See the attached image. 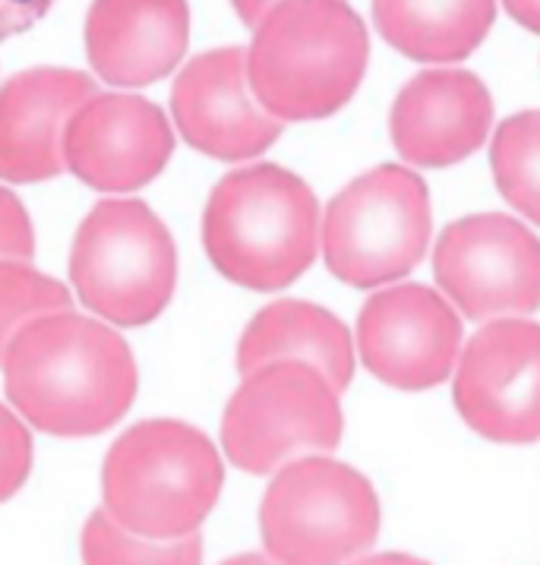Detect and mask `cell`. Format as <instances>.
Segmentation results:
<instances>
[{"mask_svg":"<svg viewBox=\"0 0 540 565\" xmlns=\"http://www.w3.org/2000/svg\"><path fill=\"white\" fill-rule=\"evenodd\" d=\"M3 388L35 430L83 439L112 430L136 398V361L114 329L73 310L32 319L3 354Z\"/></svg>","mask_w":540,"mask_h":565,"instance_id":"6da1fadb","label":"cell"},{"mask_svg":"<svg viewBox=\"0 0 540 565\" xmlns=\"http://www.w3.org/2000/svg\"><path fill=\"white\" fill-rule=\"evenodd\" d=\"M370 35L348 0H282L253 29L247 76L275 120H326L363 83Z\"/></svg>","mask_w":540,"mask_h":565,"instance_id":"7a4b0ae2","label":"cell"},{"mask_svg":"<svg viewBox=\"0 0 540 565\" xmlns=\"http://www.w3.org/2000/svg\"><path fill=\"white\" fill-rule=\"evenodd\" d=\"M203 247L227 281L247 291H282L314 266L319 203L278 164H244L209 193Z\"/></svg>","mask_w":540,"mask_h":565,"instance_id":"3957f363","label":"cell"},{"mask_svg":"<svg viewBox=\"0 0 540 565\" xmlns=\"http://www.w3.org/2000/svg\"><path fill=\"white\" fill-rule=\"evenodd\" d=\"M225 483L219 449L183 420H142L112 446L102 471L105 512L149 541L200 531Z\"/></svg>","mask_w":540,"mask_h":565,"instance_id":"277c9868","label":"cell"},{"mask_svg":"<svg viewBox=\"0 0 540 565\" xmlns=\"http://www.w3.org/2000/svg\"><path fill=\"white\" fill-rule=\"evenodd\" d=\"M70 281L89 313L136 329L161 317L171 303L178 247L146 203L105 200L73 237Z\"/></svg>","mask_w":540,"mask_h":565,"instance_id":"5b68a950","label":"cell"},{"mask_svg":"<svg viewBox=\"0 0 540 565\" xmlns=\"http://www.w3.org/2000/svg\"><path fill=\"white\" fill-rule=\"evenodd\" d=\"M260 534L275 563L348 565L380 537V497L354 468L307 455L272 477Z\"/></svg>","mask_w":540,"mask_h":565,"instance_id":"8992f818","label":"cell"},{"mask_svg":"<svg viewBox=\"0 0 540 565\" xmlns=\"http://www.w3.org/2000/svg\"><path fill=\"white\" fill-rule=\"evenodd\" d=\"M430 227L424 178L405 164H380L332 196L319 244L338 281L370 291L405 278L424 259Z\"/></svg>","mask_w":540,"mask_h":565,"instance_id":"52a82bcc","label":"cell"},{"mask_svg":"<svg viewBox=\"0 0 540 565\" xmlns=\"http://www.w3.org/2000/svg\"><path fill=\"white\" fill-rule=\"evenodd\" d=\"M341 405L332 383L307 363H269L244 376L222 417L227 461L272 475L288 461L332 452L341 443Z\"/></svg>","mask_w":540,"mask_h":565,"instance_id":"ba28073f","label":"cell"},{"mask_svg":"<svg viewBox=\"0 0 540 565\" xmlns=\"http://www.w3.org/2000/svg\"><path fill=\"white\" fill-rule=\"evenodd\" d=\"M433 275L474 322L528 317L540 307V241L509 215H465L440 234Z\"/></svg>","mask_w":540,"mask_h":565,"instance_id":"9c48e42d","label":"cell"},{"mask_svg":"<svg viewBox=\"0 0 540 565\" xmlns=\"http://www.w3.org/2000/svg\"><path fill=\"white\" fill-rule=\"evenodd\" d=\"M462 420L490 443L540 439V322L494 319L474 335L455 373Z\"/></svg>","mask_w":540,"mask_h":565,"instance_id":"30bf717a","label":"cell"},{"mask_svg":"<svg viewBox=\"0 0 540 565\" xmlns=\"http://www.w3.org/2000/svg\"><path fill=\"white\" fill-rule=\"evenodd\" d=\"M462 348V319L427 285L377 291L358 317V351L380 383L427 392L446 383Z\"/></svg>","mask_w":540,"mask_h":565,"instance_id":"8fae6325","label":"cell"},{"mask_svg":"<svg viewBox=\"0 0 540 565\" xmlns=\"http://www.w3.org/2000/svg\"><path fill=\"white\" fill-rule=\"evenodd\" d=\"M174 130L156 102L130 92H95L64 134V164L102 193H134L165 171Z\"/></svg>","mask_w":540,"mask_h":565,"instance_id":"7c38bea8","label":"cell"},{"mask_svg":"<svg viewBox=\"0 0 540 565\" xmlns=\"http://www.w3.org/2000/svg\"><path fill=\"white\" fill-rule=\"evenodd\" d=\"M171 114L180 139L219 161L256 159L282 136V120L250 89L244 47H215L183 64L171 89Z\"/></svg>","mask_w":540,"mask_h":565,"instance_id":"4fadbf2b","label":"cell"},{"mask_svg":"<svg viewBox=\"0 0 540 565\" xmlns=\"http://www.w3.org/2000/svg\"><path fill=\"white\" fill-rule=\"evenodd\" d=\"M494 124L490 89L468 70L436 67L407 79L389 111L399 156L414 168H452L474 156Z\"/></svg>","mask_w":540,"mask_h":565,"instance_id":"5bb4252c","label":"cell"},{"mask_svg":"<svg viewBox=\"0 0 540 565\" xmlns=\"http://www.w3.org/2000/svg\"><path fill=\"white\" fill-rule=\"evenodd\" d=\"M95 95L89 73L32 67L0 86V181L42 183L67 171L64 134Z\"/></svg>","mask_w":540,"mask_h":565,"instance_id":"9a60e30c","label":"cell"},{"mask_svg":"<svg viewBox=\"0 0 540 565\" xmlns=\"http://www.w3.org/2000/svg\"><path fill=\"white\" fill-rule=\"evenodd\" d=\"M190 45L187 0H92L86 54L98 79L142 89L178 67Z\"/></svg>","mask_w":540,"mask_h":565,"instance_id":"2e32d148","label":"cell"},{"mask_svg":"<svg viewBox=\"0 0 540 565\" xmlns=\"http://www.w3.org/2000/svg\"><path fill=\"white\" fill-rule=\"evenodd\" d=\"M269 363H307L336 392L354 376V348L345 322L307 300H275L250 319L237 344V370L247 376Z\"/></svg>","mask_w":540,"mask_h":565,"instance_id":"e0dca14e","label":"cell"},{"mask_svg":"<svg viewBox=\"0 0 540 565\" xmlns=\"http://www.w3.org/2000/svg\"><path fill=\"white\" fill-rule=\"evenodd\" d=\"M377 29L417 64H458L490 35L496 0H373Z\"/></svg>","mask_w":540,"mask_h":565,"instance_id":"ac0fdd59","label":"cell"},{"mask_svg":"<svg viewBox=\"0 0 540 565\" xmlns=\"http://www.w3.org/2000/svg\"><path fill=\"white\" fill-rule=\"evenodd\" d=\"M490 164L502 200L540 225V111H521L499 124Z\"/></svg>","mask_w":540,"mask_h":565,"instance_id":"d6986e66","label":"cell"},{"mask_svg":"<svg viewBox=\"0 0 540 565\" xmlns=\"http://www.w3.org/2000/svg\"><path fill=\"white\" fill-rule=\"evenodd\" d=\"M83 565H203V541H149L98 509L83 527Z\"/></svg>","mask_w":540,"mask_h":565,"instance_id":"ffe728a7","label":"cell"},{"mask_svg":"<svg viewBox=\"0 0 540 565\" xmlns=\"http://www.w3.org/2000/svg\"><path fill=\"white\" fill-rule=\"evenodd\" d=\"M70 307L73 295L57 278L32 269V263H0V363L23 326Z\"/></svg>","mask_w":540,"mask_h":565,"instance_id":"44dd1931","label":"cell"},{"mask_svg":"<svg viewBox=\"0 0 540 565\" xmlns=\"http://www.w3.org/2000/svg\"><path fill=\"white\" fill-rule=\"evenodd\" d=\"M32 471V436L25 424L0 405V502L17 497Z\"/></svg>","mask_w":540,"mask_h":565,"instance_id":"7402d4cb","label":"cell"},{"mask_svg":"<svg viewBox=\"0 0 540 565\" xmlns=\"http://www.w3.org/2000/svg\"><path fill=\"white\" fill-rule=\"evenodd\" d=\"M35 231L13 190L0 186V263H32Z\"/></svg>","mask_w":540,"mask_h":565,"instance_id":"603a6c76","label":"cell"},{"mask_svg":"<svg viewBox=\"0 0 540 565\" xmlns=\"http://www.w3.org/2000/svg\"><path fill=\"white\" fill-rule=\"evenodd\" d=\"M57 0H0V42L29 32L51 13Z\"/></svg>","mask_w":540,"mask_h":565,"instance_id":"cb8c5ba5","label":"cell"},{"mask_svg":"<svg viewBox=\"0 0 540 565\" xmlns=\"http://www.w3.org/2000/svg\"><path fill=\"white\" fill-rule=\"evenodd\" d=\"M502 7L521 29L540 35V0H502Z\"/></svg>","mask_w":540,"mask_h":565,"instance_id":"d4e9b609","label":"cell"},{"mask_svg":"<svg viewBox=\"0 0 540 565\" xmlns=\"http://www.w3.org/2000/svg\"><path fill=\"white\" fill-rule=\"evenodd\" d=\"M282 0H231V7H234V13L241 17V23L250 25V29H256V25L266 20V13H269L272 7H278Z\"/></svg>","mask_w":540,"mask_h":565,"instance_id":"484cf974","label":"cell"},{"mask_svg":"<svg viewBox=\"0 0 540 565\" xmlns=\"http://www.w3.org/2000/svg\"><path fill=\"white\" fill-rule=\"evenodd\" d=\"M351 565H430L417 556H407V553H377V556H363L354 559Z\"/></svg>","mask_w":540,"mask_h":565,"instance_id":"4316f807","label":"cell"},{"mask_svg":"<svg viewBox=\"0 0 540 565\" xmlns=\"http://www.w3.org/2000/svg\"><path fill=\"white\" fill-rule=\"evenodd\" d=\"M222 565H282L275 563L272 556H263V553H241V556H231Z\"/></svg>","mask_w":540,"mask_h":565,"instance_id":"83f0119b","label":"cell"}]
</instances>
